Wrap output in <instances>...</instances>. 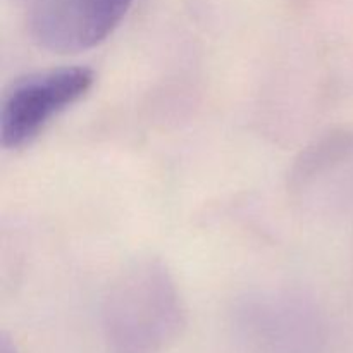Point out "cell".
<instances>
[{
  "label": "cell",
  "instance_id": "5b68a950",
  "mask_svg": "<svg viewBox=\"0 0 353 353\" xmlns=\"http://www.w3.org/2000/svg\"><path fill=\"white\" fill-rule=\"evenodd\" d=\"M0 353H21L16 343L6 333L2 334V340H0Z\"/></svg>",
  "mask_w": 353,
  "mask_h": 353
},
{
  "label": "cell",
  "instance_id": "6da1fadb",
  "mask_svg": "<svg viewBox=\"0 0 353 353\" xmlns=\"http://www.w3.org/2000/svg\"><path fill=\"white\" fill-rule=\"evenodd\" d=\"M105 340L114 353H161L186 324L176 283L159 262H141L110 288L102 310Z\"/></svg>",
  "mask_w": 353,
  "mask_h": 353
},
{
  "label": "cell",
  "instance_id": "3957f363",
  "mask_svg": "<svg viewBox=\"0 0 353 353\" xmlns=\"http://www.w3.org/2000/svg\"><path fill=\"white\" fill-rule=\"evenodd\" d=\"M95 72L83 65L50 69L19 79L6 93L0 109V141L7 150L31 143L59 114L83 99Z\"/></svg>",
  "mask_w": 353,
  "mask_h": 353
},
{
  "label": "cell",
  "instance_id": "277c9868",
  "mask_svg": "<svg viewBox=\"0 0 353 353\" xmlns=\"http://www.w3.org/2000/svg\"><path fill=\"white\" fill-rule=\"evenodd\" d=\"M133 0H40L31 14V34L55 54L90 50L114 33Z\"/></svg>",
  "mask_w": 353,
  "mask_h": 353
},
{
  "label": "cell",
  "instance_id": "7a4b0ae2",
  "mask_svg": "<svg viewBox=\"0 0 353 353\" xmlns=\"http://www.w3.org/2000/svg\"><path fill=\"white\" fill-rule=\"evenodd\" d=\"M234 331L248 353H324L326 324L310 300L261 293L234 309Z\"/></svg>",
  "mask_w": 353,
  "mask_h": 353
}]
</instances>
